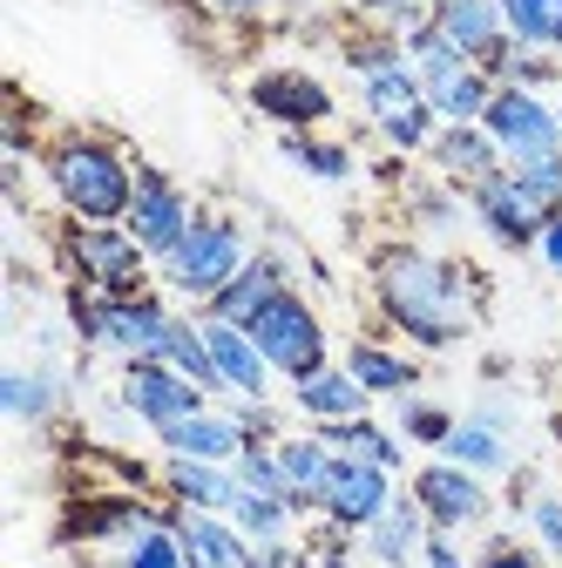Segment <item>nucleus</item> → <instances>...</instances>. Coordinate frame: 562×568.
Listing matches in <instances>:
<instances>
[{
	"label": "nucleus",
	"mask_w": 562,
	"mask_h": 568,
	"mask_svg": "<svg viewBox=\"0 0 562 568\" xmlns=\"http://www.w3.org/2000/svg\"><path fill=\"white\" fill-rule=\"evenodd\" d=\"M555 210H562V203H549L542 190H529L515 170H495L488 183L468 190V217H474V231H481L488 244H502V251H535L542 231L555 224Z\"/></svg>",
	"instance_id": "8"
},
{
	"label": "nucleus",
	"mask_w": 562,
	"mask_h": 568,
	"mask_svg": "<svg viewBox=\"0 0 562 568\" xmlns=\"http://www.w3.org/2000/svg\"><path fill=\"white\" fill-rule=\"evenodd\" d=\"M251 338H258V352H264V366L285 379V386H299V379H312V373L332 366L325 318H319V305H312L305 292H278V298L258 312Z\"/></svg>",
	"instance_id": "5"
},
{
	"label": "nucleus",
	"mask_w": 562,
	"mask_h": 568,
	"mask_svg": "<svg viewBox=\"0 0 562 568\" xmlns=\"http://www.w3.org/2000/svg\"><path fill=\"white\" fill-rule=\"evenodd\" d=\"M522 521H529V541L549 555V561H562V494H535V501L522 508Z\"/></svg>",
	"instance_id": "40"
},
{
	"label": "nucleus",
	"mask_w": 562,
	"mask_h": 568,
	"mask_svg": "<svg viewBox=\"0 0 562 568\" xmlns=\"http://www.w3.org/2000/svg\"><path fill=\"white\" fill-rule=\"evenodd\" d=\"M407 217H413L420 231H434V237H448V231L474 224V217H468V203L454 196V183H441V176H434V183H413V190H407Z\"/></svg>",
	"instance_id": "35"
},
{
	"label": "nucleus",
	"mask_w": 562,
	"mask_h": 568,
	"mask_svg": "<svg viewBox=\"0 0 562 568\" xmlns=\"http://www.w3.org/2000/svg\"><path fill=\"white\" fill-rule=\"evenodd\" d=\"M360 109H367V122L380 129V142L393 156H428V142L441 129L428 89H420V75H413V61H393V68H380V75H360Z\"/></svg>",
	"instance_id": "7"
},
{
	"label": "nucleus",
	"mask_w": 562,
	"mask_h": 568,
	"mask_svg": "<svg viewBox=\"0 0 562 568\" xmlns=\"http://www.w3.org/2000/svg\"><path fill=\"white\" fill-rule=\"evenodd\" d=\"M502 82H509V89H535V95H542V89H555V82H562V54H542V48H522V41H515V54H509V68H502Z\"/></svg>",
	"instance_id": "37"
},
{
	"label": "nucleus",
	"mask_w": 562,
	"mask_h": 568,
	"mask_svg": "<svg viewBox=\"0 0 562 568\" xmlns=\"http://www.w3.org/2000/svg\"><path fill=\"white\" fill-rule=\"evenodd\" d=\"M157 487H163V501L170 508H197V515H231L238 501V467L224 460H183V454H163L157 467Z\"/></svg>",
	"instance_id": "19"
},
{
	"label": "nucleus",
	"mask_w": 562,
	"mask_h": 568,
	"mask_svg": "<svg viewBox=\"0 0 562 568\" xmlns=\"http://www.w3.org/2000/svg\"><path fill=\"white\" fill-rule=\"evenodd\" d=\"M555 115H562V102H555Z\"/></svg>",
	"instance_id": "48"
},
{
	"label": "nucleus",
	"mask_w": 562,
	"mask_h": 568,
	"mask_svg": "<svg viewBox=\"0 0 562 568\" xmlns=\"http://www.w3.org/2000/svg\"><path fill=\"white\" fill-rule=\"evenodd\" d=\"M203 8L218 14V21H238L244 28V21H264L271 14V0H203Z\"/></svg>",
	"instance_id": "44"
},
{
	"label": "nucleus",
	"mask_w": 562,
	"mask_h": 568,
	"mask_svg": "<svg viewBox=\"0 0 562 568\" xmlns=\"http://www.w3.org/2000/svg\"><path fill=\"white\" fill-rule=\"evenodd\" d=\"M68 325H76V338L89 352H109V359H163V338H170L177 312L163 305V292L109 298V292L76 284V292H68Z\"/></svg>",
	"instance_id": "3"
},
{
	"label": "nucleus",
	"mask_w": 562,
	"mask_h": 568,
	"mask_svg": "<svg viewBox=\"0 0 562 568\" xmlns=\"http://www.w3.org/2000/svg\"><path fill=\"white\" fill-rule=\"evenodd\" d=\"M238 480L251 494H278V501H285V467H278V447H244L238 454Z\"/></svg>",
	"instance_id": "42"
},
{
	"label": "nucleus",
	"mask_w": 562,
	"mask_h": 568,
	"mask_svg": "<svg viewBox=\"0 0 562 568\" xmlns=\"http://www.w3.org/2000/svg\"><path fill=\"white\" fill-rule=\"evenodd\" d=\"M420 541H428V515H420V501H413L407 487L387 501V515L360 535V548H367L373 568H413L420 561Z\"/></svg>",
	"instance_id": "24"
},
{
	"label": "nucleus",
	"mask_w": 562,
	"mask_h": 568,
	"mask_svg": "<svg viewBox=\"0 0 562 568\" xmlns=\"http://www.w3.org/2000/svg\"><path fill=\"white\" fill-rule=\"evenodd\" d=\"M474 568H549V555L535 541H522V535H481Z\"/></svg>",
	"instance_id": "38"
},
{
	"label": "nucleus",
	"mask_w": 562,
	"mask_h": 568,
	"mask_svg": "<svg viewBox=\"0 0 562 568\" xmlns=\"http://www.w3.org/2000/svg\"><path fill=\"white\" fill-rule=\"evenodd\" d=\"M407 494L420 501L428 528H448V535L488 528V515H495V487H488L481 474H468V467H454V460H441V454L407 474Z\"/></svg>",
	"instance_id": "11"
},
{
	"label": "nucleus",
	"mask_w": 562,
	"mask_h": 568,
	"mask_svg": "<svg viewBox=\"0 0 562 568\" xmlns=\"http://www.w3.org/2000/svg\"><path fill=\"white\" fill-rule=\"evenodd\" d=\"M428 170L441 183H454V190H474V183H488V176L509 170V163H502L495 135H488L481 122H441L434 142H428Z\"/></svg>",
	"instance_id": "18"
},
{
	"label": "nucleus",
	"mask_w": 562,
	"mask_h": 568,
	"mask_svg": "<svg viewBox=\"0 0 562 568\" xmlns=\"http://www.w3.org/2000/svg\"><path fill=\"white\" fill-rule=\"evenodd\" d=\"M116 406L136 419V426H150V434H163V426L203 413V406H218L197 379H183L170 359H122L116 373Z\"/></svg>",
	"instance_id": "9"
},
{
	"label": "nucleus",
	"mask_w": 562,
	"mask_h": 568,
	"mask_svg": "<svg viewBox=\"0 0 562 568\" xmlns=\"http://www.w3.org/2000/svg\"><path fill=\"white\" fill-rule=\"evenodd\" d=\"M292 406H299L312 426H339V419H367V413H373V393L332 359L325 373H312V379L292 386Z\"/></svg>",
	"instance_id": "25"
},
{
	"label": "nucleus",
	"mask_w": 562,
	"mask_h": 568,
	"mask_svg": "<svg viewBox=\"0 0 562 568\" xmlns=\"http://www.w3.org/2000/svg\"><path fill=\"white\" fill-rule=\"evenodd\" d=\"M122 568H190V555H183V541H177V528L163 521V528H150L136 548H122Z\"/></svg>",
	"instance_id": "39"
},
{
	"label": "nucleus",
	"mask_w": 562,
	"mask_h": 568,
	"mask_svg": "<svg viewBox=\"0 0 562 568\" xmlns=\"http://www.w3.org/2000/svg\"><path fill=\"white\" fill-rule=\"evenodd\" d=\"M441 460H454V467H468V474H481V480H495V474H515V440L502 434V426L461 413L454 434H448V447H441Z\"/></svg>",
	"instance_id": "28"
},
{
	"label": "nucleus",
	"mask_w": 562,
	"mask_h": 568,
	"mask_svg": "<svg viewBox=\"0 0 562 568\" xmlns=\"http://www.w3.org/2000/svg\"><path fill=\"white\" fill-rule=\"evenodd\" d=\"M535 257H542V264H549V271L562 277V210H555V224L542 231V244H535Z\"/></svg>",
	"instance_id": "46"
},
{
	"label": "nucleus",
	"mask_w": 562,
	"mask_h": 568,
	"mask_svg": "<svg viewBox=\"0 0 562 568\" xmlns=\"http://www.w3.org/2000/svg\"><path fill=\"white\" fill-rule=\"evenodd\" d=\"M360 21L367 28H380V34H413V28H428L434 21V8H428V0H360Z\"/></svg>",
	"instance_id": "36"
},
{
	"label": "nucleus",
	"mask_w": 562,
	"mask_h": 568,
	"mask_svg": "<svg viewBox=\"0 0 562 568\" xmlns=\"http://www.w3.org/2000/svg\"><path fill=\"white\" fill-rule=\"evenodd\" d=\"M224 406L238 413V426H244L251 447H278V440H285V413H278L271 399H224Z\"/></svg>",
	"instance_id": "41"
},
{
	"label": "nucleus",
	"mask_w": 562,
	"mask_h": 568,
	"mask_svg": "<svg viewBox=\"0 0 562 568\" xmlns=\"http://www.w3.org/2000/svg\"><path fill=\"white\" fill-rule=\"evenodd\" d=\"M157 440H163V454H183V460H224V467H238V454L251 447L231 406H203V413H190V419L163 426Z\"/></svg>",
	"instance_id": "23"
},
{
	"label": "nucleus",
	"mask_w": 562,
	"mask_h": 568,
	"mask_svg": "<svg viewBox=\"0 0 562 568\" xmlns=\"http://www.w3.org/2000/svg\"><path fill=\"white\" fill-rule=\"evenodd\" d=\"M258 568H305V541L292 535V541H264L258 548Z\"/></svg>",
	"instance_id": "45"
},
{
	"label": "nucleus",
	"mask_w": 562,
	"mask_h": 568,
	"mask_svg": "<svg viewBox=\"0 0 562 568\" xmlns=\"http://www.w3.org/2000/svg\"><path fill=\"white\" fill-rule=\"evenodd\" d=\"M373 305H380V318L407 345L448 352V345H461L481 325L488 292H481V277L461 257H441L428 244L400 237V244H380L373 251Z\"/></svg>",
	"instance_id": "1"
},
{
	"label": "nucleus",
	"mask_w": 562,
	"mask_h": 568,
	"mask_svg": "<svg viewBox=\"0 0 562 568\" xmlns=\"http://www.w3.org/2000/svg\"><path fill=\"white\" fill-rule=\"evenodd\" d=\"M203 318V312H197ZM203 338H210V359H218V386L224 399H271V366H264V352L244 325H224V318H203Z\"/></svg>",
	"instance_id": "20"
},
{
	"label": "nucleus",
	"mask_w": 562,
	"mask_h": 568,
	"mask_svg": "<svg viewBox=\"0 0 562 568\" xmlns=\"http://www.w3.org/2000/svg\"><path fill=\"white\" fill-rule=\"evenodd\" d=\"M170 521V501L150 508V501H136V494H96V501L82 508H68V541H96V548H136L150 528Z\"/></svg>",
	"instance_id": "15"
},
{
	"label": "nucleus",
	"mask_w": 562,
	"mask_h": 568,
	"mask_svg": "<svg viewBox=\"0 0 562 568\" xmlns=\"http://www.w3.org/2000/svg\"><path fill=\"white\" fill-rule=\"evenodd\" d=\"M170 528L190 555V568H258V541L231 521V515H197V508H170Z\"/></svg>",
	"instance_id": "21"
},
{
	"label": "nucleus",
	"mask_w": 562,
	"mask_h": 568,
	"mask_svg": "<svg viewBox=\"0 0 562 568\" xmlns=\"http://www.w3.org/2000/svg\"><path fill=\"white\" fill-rule=\"evenodd\" d=\"M190 224H197V203L177 190V176H163L157 163H136V203H129V217H122V231L143 244L157 264L190 237Z\"/></svg>",
	"instance_id": "13"
},
{
	"label": "nucleus",
	"mask_w": 562,
	"mask_h": 568,
	"mask_svg": "<svg viewBox=\"0 0 562 568\" xmlns=\"http://www.w3.org/2000/svg\"><path fill=\"white\" fill-rule=\"evenodd\" d=\"M400 474H387V467H367V460H345L339 454V467H332V480H325V508H319V521L325 528H339V535H367L380 515H387V501H393V487Z\"/></svg>",
	"instance_id": "14"
},
{
	"label": "nucleus",
	"mask_w": 562,
	"mask_h": 568,
	"mask_svg": "<svg viewBox=\"0 0 562 568\" xmlns=\"http://www.w3.org/2000/svg\"><path fill=\"white\" fill-rule=\"evenodd\" d=\"M434 28L448 34V48H461L474 68H488V75L502 82V68L515 54V34H509L495 0H448V8H434Z\"/></svg>",
	"instance_id": "16"
},
{
	"label": "nucleus",
	"mask_w": 562,
	"mask_h": 568,
	"mask_svg": "<svg viewBox=\"0 0 562 568\" xmlns=\"http://www.w3.org/2000/svg\"><path fill=\"white\" fill-rule=\"evenodd\" d=\"M61 264L76 284L89 292H109V298H129V292H150V251L136 244L122 224H68L61 231Z\"/></svg>",
	"instance_id": "6"
},
{
	"label": "nucleus",
	"mask_w": 562,
	"mask_h": 568,
	"mask_svg": "<svg viewBox=\"0 0 562 568\" xmlns=\"http://www.w3.org/2000/svg\"><path fill=\"white\" fill-rule=\"evenodd\" d=\"M339 366L353 373L373 399H407V393H420V379H428V373H420V359H407V352H393L380 338H353Z\"/></svg>",
	"instance_id": "26"
},
{
	"label": "nucleus",
	"mask_w": 562,
	"mask_h": 568,
	"mask_svg": "<svg viewBox=\"0 0 562 568\" xmlns=\"http://www.w3.org/2000/svg\"><path fill=\"white\" fill-rule=\"evenodd\" d=\"M231 521H238L258 548H264V541H292V535H299V508H292V501H278V494H251V487H238Z\"/></svg>",
	"instance_id": "31"
},
{
	"label": "nucleus",
	"mask_w": 562,
	"mask_h": 568,
	"mask_svg": "<svg viewBox=\"0 0 562 568\" xmlns=\"http://www.w3.org/2000/svg\"><path fill=\"white\" fill-rule=\"evenodd\" d=\"M251 109L278 129V135H319L325 122H332V89L319 82V75H305V68H258L251 75Z\"/></svg>",
	"instance_id": "12"
},
{
	"label": "nucleus",
	"mask_w": 562,
	"mask_h": 568,
	"mask_svg": "<svg viewBox=\"0 0 562 568\" xmlns=\"http://www.w3.org/2000/svg\"><path fill=\"white\" fill-rule=\"evenodd\" d=\"M428 8H448V0H428Z\"/></svg>",
	"instance_id": "47"
},
{
	"label": "nucleus",
	"mask_w": 562,
	"mask_h": 568,
	"mask_svg": "<svg viewBox=\"0 0 562 568\" xmlns=\"http://www.w3.org/2000/svg\"><path fill=\"white\" fill-rule=\"evenodd\" d=\"M163 359H170L183 379H197L210 399H224L218 359H210V338H203V318H197V312H177V325H170V338H163Z\"/></svg>",
	"instance_id": "30"
},
{
	"label": "nucleus",
	"mask_w": 562,
	"mask_h": 568,
	"mask_svg": "<svg viewBox=\"0 0 562 568\" xmlns=\"http://www.w3.org/2000/svg\"><path fill=\"white\" fill-rule=\"evenodd\" d=\"M278 467H285V501L299 508V521L319 515V508H325V480H332V467H339V454L325 447L319 426H305V434H285V440H278Z\"/></svg>",
	"instance_id": "22"
},
{
	"label": "nucleus",
	"mask_w": 562,
	"mask_h": 568,
	"mask_svg": "<svg viewBox=\"0 0 562 568\" xmlns=\"http://www.w3.org/2000/svg\"><path fill=\"white\" fill-rule=\"evenodd\" d=\"M420 568H474V555H461L448 528H428V541H420Z\"/></svg>",
	"instance_id": "43"
},
{
	"label": "nucleus",
	"mask_w": 562,
	"mask_h": 568,
	"mask_svg": "<svg viewBox=\"0 0 562 568\" xmlns=\"http://www.w3.org/2000/svg\"><path fill=\"white\" fill-rule=\"evenodd\" d=\"M278 292H292V264H285V251H251V264L224 284L210 305H197L203 318H224V325H258V312L278 298Z\"/></svg>",
	"instance_id": "17"
},
{
	"label": "nucleus",
	"mask_w": 562,
	"mask_h": 568,
	"mask_svg": "<svg viewBox=\"0 0 562 568\" xmlns=\"http://www.w3.org/2000/svg\"><path fill=\"white\" fill-rule=\"evenodd\" d=\"M244 264H251V237H244V224H238V217H218V210H197L190 237H183L157 271H163V284H170L177 298L210 305Z\"/></svg>",
	"instance_id": "4"
},
{
	"label": "nucleus",
	"mask_w": 562,
	"mask_h": 568,
	"mask_svg": "<svg viewBox=\"0 0 562 568\" xmlns=\"http://www.w3.org/2000/svg\"><path fill=\"white\" fill-rule=\"evenodd\" d=\"M509 34L522 48H542V54H562V0H495Z\"/></svg>",
	"instance_id": "33"
},
{
	"label": "nucleus",
	"mask_w": 562,
	"mask_h": 568,
	"mask_svg": "<svg viewBox=\"0 0 562 568\" xmlns=\"http://www.w3.org/2000/svg\"><path fill=\"white\" fill-rule=\"evenodd\" d=\"M481 129L495 135V150H502V163L509 170H522V163H542V156H562V115H555V102H542L535 89H495V102H488V115H481Z\"/></svg>",
	"instance_id": "10"
},
{
	"label": "nucleus",
	"mask_w": 562,
	"mask_h": 568,
	"mask_svg": "<svg viewBox=\"0 0 562 568\" xmlns=\"http://www.w3.org/2000/svg\"><path fill=\"white\" fill-rule=\"evenodd\" d=\"M68 406V379L54 366H8L0 373V413L14 426H48Z\"/></svg>",
	"instance_id": "27"
},
{
	"label": "nucleus",
	"mask_w": 562,
	"mask_h": 568,
	"mask_svg": "<svg viewBox=\"0 0 562 568\" xmlns=\"http://www.w3.org/2000/svg\"><path fill=\"white\" fill-rule=\"evenodd\" d=\"M278 150H285V163H299L319 183H353V170H360L353 150H345V142H325V135H285Z\"/></svg>",
	"instance_id": "34"
},
{
	"label": "nucleus",
	"mask_w": 562,
	"mask_h": 568,
	"mask_svg": "<svg viewBox=\"0 0 562 568\" xmlns=\"http://www.w3.org/2000/svg\"><path fill=\"white\" fill-rule=\"evenodd\" d=\"M41 176H48V196L68 210V224H122L136 203V156L96 129L54 135L41 150Z\"/></svg>",
	"instance_id": "2"
},
{
	"label": "nucleus",
	"mask_w": 562,
	"mask_h": 568,
	"mask_svg": "<svg viewBox=\"0 0 562 568\" xmlns=\"http://www.w3.org/2000/svg\"><path fill=\"white\" fill-rule=\"evenodd\" d=\"M319 434H325V447H332V454H345V460H367V467H387V474H400V467H407V440H400V426H380L373 413H367V419L319 426Z\"/></svg>",
	"instance_id": "29"
},
{
	"label": "nucleus",
	"mask_w": 562,
	"mask_h": 568,
	"mask_svg": "<svg viewBox=\"0 0 562 568\" xmlns=\"http://www.w3.org/2000/svg\"><path fill=\"white\" fill-rule=\"evenodd\" d=\"M454 419L461 413H448L441 399H428V393H407V399H393V426H400V440L407 447H448V434H454Z\"/></svg>",
	"instance_id": "32"
}]
</instances>
